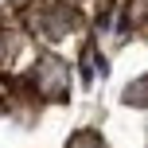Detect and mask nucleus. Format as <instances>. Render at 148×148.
Wrapping results in <instances>:
<instances>
[{
    "instance_id": "f257e3e1",
    "label": "nucleus",
    "mask_w": 148,
    "mask_h": 148,
    "mask_svg": "<svg viewBox=\"0 0 148 148\" xmlns=\"http://www.w3.org/2000/svg\"><path fill=\"white\" fill-rule=\"evenodd\" d=\"M125 101H129V105H148V78L133 82V86L125 90Z\"/></svg>"
},
{
    "instance_id": "f03ea898",
    "label": "nucleus",
    "mask_w": 148,
    "mask_h": 148,
    "mask_svg": "<svg viewBox=\"0 0 148 148\" xmlns=\"http://www.w3.org/2000/svg\"><path fill=\"white\" fill-rule=\"evenodd\" d=\"M70 148H105V144L97 140L94 133H82V136H74V140H70Z\"/></svg>"
}]
</instances>
